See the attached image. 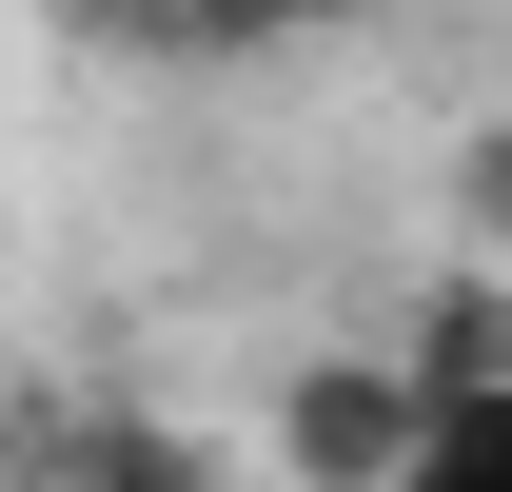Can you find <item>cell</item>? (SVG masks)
Instances as JSON below:
<instances>
[{
  "label": "cell",
  "mask_w": 512,
  "mask_h": 492,
  "mask_svg": "<svg viewBox=\"0 0 512 492\" xmlns=\"http://www.w3.org/2000/svg\"><path fill=\"white\" fill-rule=\"evenodd\" d=\"M79 60H158V79H217V60H276V40H316L335 0H40Z\"/></svg>",
  "instance_id": "cell-1"
},
{
  "label": "cell",
  "mask_w": 512,
  "mask_h": 492,
  "mask_svg": "<svg viewBox=\"0 0 512 492\" xmlns=\"http://www.w3.org/2000/svg\"><path fill=\"white\" fill-rule=\"evenodd\" d=\"M394 492H512V374H434V394H414Z\"/></svg>",
  "instance_id": "cell-2"
},
{
  "label": "cell",
  "mask_w": 512,
  "mask_h": 492,
  "mask_svg": "<svg viewBox=\"0 0 512 492\" xmlns=\"http://www.w3.org/2000/svg\"><path fill=\"white\" fill-rule=\"evenodd\" d=\"M473 197H493V217H512V138H493V158H473Z\"/></svg>",
  "instance_id": "cell-3"
}]
</instances>
